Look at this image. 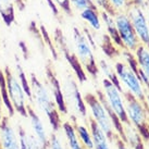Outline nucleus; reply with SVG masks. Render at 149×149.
<instances>
[{
    "mask_svg": "<svg viewBox=\"0 0 149 149\" xmlns=\"http://www.w3.org/2000/svg\"><path fill=\"white\" fill-rule=\"evenodd\" d=\"M100 17H101V22H102L104 25V29H106V32H107L108 36L110 37L112 42H113L116 47H119V48H122V49H123L122 42H121L119 33H118V29H116V23H114V19H113V17L110 15L109 13L104 12V11H100Z\"/></svg>",
    "mask_w": 149,
    "mask_h": 149,
    "instance_id": "17",
    "label": "nucleus"
},
{
    "mask_svg": "<svg viewBox=\"0 0 149 149\" xmlns=\"http://www.w3.org/2000/svg\"><path fill=\"white\" fill-rule=\"evenodd\" d=\"M2 106H3V102H2V98H1V94H0V119L3 116V113H2Z\"/></svg>",
    "mask_w": 149,
    "mask_h": 149,
    "instance_id": "38",
    "label": "nucleus"
},
{
    "mask_svg": "<svg viewBox=\"0 0 149 149\" xmlns=\"http://www.w3.org/2000/svg\"><path fill=\"white\" fill-rule=\"evenodd\" d=\"M81 19L85 21L87 24L91 26V29L95 32H98L102 27V22L100 17V11L98 9L88 8L79 12Z\"/></svg>",
    "mask_w": 149,
    "mask_h": 149,
    "instance_id": "19",
    "label": "nucleus"
},
{
    "mask_svg": "<svg viewBox=\"0 0 149 149\" xmlns=\"http://www.w3.org/2000/svg\"><path fill=\"white\" fill-rule=\"evenodd\" d=\"M29 84H31V89H32L33 102H36L37 107L48 119L50 125L52 126L54 132H59V130L61 128V123H62L60 119V112L57 109V106L54 104V98L50 94L48 86L45 85L42 81H39L34 73L31 74Z\"/></svg>",
    "mask_w": 149,
    "mask_h": 149,
    "instance_id": "1",
    "label": "nucleus"
},
{
    "mask_svg": "<svg viewBox=\"0 0 149 149\" xmlns=\"http://www.w3.org/2000/svg\"><path fill=\"white\" fill-rule=\"evenodd\" d=\"M4 79L7 84L9 99L12 104L14 111L17 112L24 118H27V102H26V94H25L23 86L21 85L20 81L13 72L10 70L9 66L4 68Z\"/></svg>",
    "mask_w": 149,
    "mask_h": 149,
    "instance_id": "5",
    "label": "nucleus"
},
{
    "mask_svg": "<svg viewBox=\"0 0 149 149\" xmlns=\"http://www.w3.org/2000/svg\"><path fill=\"white\" fill-rule=\"evenodd\" d=\"M149 0H131V3L134 4V6H137L139 8H145L147 3H148Z\"/></svg>",
    "mask_w": 149,
    "mask_h": 149,
    "instance_id": "35",
    "label": "nucleus"
},
{
    "mask_svg": "<svg viewBox=\"0 0 149 149\" xmlns=\"http://www.w3.org/2000/svg\"><path fill=\"white\" fill-rule=\"evenodd\" d=\"M45 1H46V3H47V6L50 8L52 14H54L56 17H58L59 14H60V9H59V7L57 6V3L54 2V0H45Z\"/></svg>",
    "mask_w": 149,
    "mask_h": 149,
    "instance_id": "33",
    "label": "nucleus"
},
{
    "mask_svg": "<svg viewBox=\"0 0 149 149\" xmlns=\"http://www.w3.org/2000/svg\"><path fill=\"white\" fill-rule=\"evenodd\" d=\"M88 127L91 130V137H93L94 149H112L113 141L91 119H89Z\"/></svg>",
    "mask_w": 149,
    "mask_h": 149,
    "instance_id": "15",
    "label": "nucleus"
},
{
    "mask_svg": "<svg viewBox=\"0 0 149 149\" xmlns=\"http://www.w3.org/2000/svg\"><path fill=\"white\" fill-rule=\"evenodd\" d=\"M94 4H95L97 9L99 10V11H104V12L109 13L110 15L112 17H114V14H116V11L112 9V7L110 6L109 3V0H91Z\"/></svg>",
    "mask_w": 149,
    "mask_h": 149,
    "instance_id": "30",
    "label": "nucleus"
},
{
    "mask_svg": "<svg viewBox=\"0 0 149 149\" xmlns=\"http://www.w3.org/2000/svg\"><path fill=\"white\" fill-rule=\"evenodd\" d=\"M114 23H116L118 33L122 42L123 49H126L131 52H134L138 46L141 45L139 39L135 34L132 23L126 12H116L114 14Z\"/></svg>",
    "mask_w": 149,
    "mask_h": 149,
    "instance_id": "7",
    "label": "nucleus"
},
{
    "mask_svg": "<svg viewBox=\"0 0 149 149\" xmlns=\"http://www.w3.org/2000/svg\"><path fill=\"white\" fill-rule=\"evenodd\" d=\"M39 31H40V34H42L44 44H46V45L49 47L50 50H51V51H52V54H54V59H57V51H56V49H54V44H52L51 39H50V35H49V33H48V31L46 29V27L44 26V25H40V26H39Z\"/></svg>",
    "mask_w": 149,
    "mask_h": 149,
    "instance_id": "31",
    "label": "nucleus"
},
{
    "mask_svg": "<svg viewBox=\"0 0 149 149\" xmlns=\"http://www.w3.org/2000/svg\"><path fill=\"white\" fill-rule=\"evenodd\" d=\"M46 79H47V86L49 88L50 94L54 98V101L60 114H66L68 113V107L64 99L63 89L61 88V84L59 82L58 77L56 76L52 66L49 63L46 66Z\"/></svg>",
    "mask_w": 149,
    "mask_h": 149,
    "instance_id": "12",
    "label": "nucleus"
},
{
    "mask_svg": "<svg viewBox=\"0 0 149 149\" xmlns=\"http://www.w3.org/2000/svg\"><path fill=\"white\" fill-rule=\"evenodd\" d=\"M17 131L21 141V149H46L42 143L32 133L27 132L24 127L19 126Z\"/></svg>",
    "mask_w": 149,
    "mask_h": 149,
    "instance_id": "21",
    "label": "nucleus"
},
{
    "mask_svg": "<svg viewBox=\"0 0 149 149\" xmlns=\"http://www.w3.org/2000/svg\"><path fill=\"white\" fill-rule=\"evenodd\" d=\"M0 149H21L19 131L10 123L8 116L0 119Z\"/></svg>",
    "mask_w": 149,
    "mask_h": 149,
    "instance_id": "13",
    "label": "nucleus"
},
{
    "mask_svg": "<svg viewBox=\"0 0 149 149\" xmlns=\"http://www.w3.org/2000/svg\"><path fill=\"white\" fill-rule=\"evenodd\" d=\"M84 101H85L86 107L89 110L91 119L107 134V136L112 141H114L116 137H119L116 134L113 123H112V120L108 113L107 109L104 107L101 101L98 99L97 95L88 93L84 96Z\"/></svg>",
    "mask_w": 149,
    "mask_h": 149,
    "instance_id": "3",
    "label": "nucleus"
},
{
    "mask_svg": "<svg viewBox=\"0 0 149 149\" xmlns=\"http://www.w3.org/2000/svg\"><path fill=\"white\" fill-rule=\"evenodd\" d=\"M58 132H54L49 136V141L47 145V149H68L66 146L63 144L62 139L60 138L58 134Z\"/></svg>",
    "mask_w": 149,
    "mask_h": 149,
    "instance_id": "27",
    "label": "nucleus"
},
{
    "mask_svg": "<svg viewBox=\"0 0 149 149\" xmlns=\"http://www.w3.org/2000/svg\"><path fill=\"white\" fill-rule=\"evenodd\" d=\"M133 54L136 59L138 70L149 79V48L144 45H139Z\"/></svg>",
    "mask_w": 149,
    "mask_h": 149,
    "instance_id": "20",
    "label": "nucleus"
},
{
    "mask_svg": "<svg viewBox=\"0 0 149 149\" xmlns=\"http://www.w3.org/2000/svg\"><path fill=\"white\" fill-rule=\"evenodd\" d=\"M126 14L131 20L132 26L141 45L149 48V21L146 17L144 9L131 4L126 10Z\"/></svg>",
    "mask_w": 149,
    "mask_h": 149,
    "instance_id": "10",
    "label": "nucleus"
},
{
    "mask_svg": "<svg viewBox=\"0 0 149 149\" xmlns=\"http://www.w3.org/2000/svg\"><path fill=\"white\" fill-rule=\"evenodd\" d=\"M17 77L19 79L21 85L23 86V89H24L25 94H26V97L29 101L33 102V97H32V89H31V84H29V79H27V76H26V73L23 70V66L21 65V63L17 61Z\"/></svg>",
    "mask_w": 149,
    "mask_h": 149,
    "instance_id": "26",
    "label": "nucleus"
},
{
    "mask_svg": "<svg viewBox=\"0 0 149 149\" xmlns=\"http://www.w3.org/2000/svg\"><path fill=\"white\" fill-rule=\"evenodd\" d=\"M54 39L56 45L58 46V48L60 49V51L62 52V54L64 56V58L66 59V61L69 62V64L71 65L72 70L74 71L76 77L79 79V83H85L87 81V74L86 71L84 70V68L82 66L81 62L79 61V59L76 57V54L71 52L68 46V42L66 38L63 35V32L60 29H54Z\"/></svg>",
    "mask_w": 149,
    "mask_h": 149,
    "instance_id": "9",
    "label": "nucleus"
},
{
    "mask_svg": "<svg viewBox=\"0 0 149 149\" xmlns=\"http://www.w3.org/2000/svg\"><path fill=\"white\" fill-rule=\"evenodd\" d=\"M54 1L57 3L60 10L63 11L66 15H72L73 14V9L71 7L70 0H54Z\"/></svg>",
    "mask_w": 149,
    "mask_h": 149,
    "instance_id": "32",
    "label": "nucleus"
},
{
    "mask_svg": "<svg viewBox=\"0 0 149 149\" xmlns=\"http://www.w3.org/2000/svg\"><path fill=\"white\" fill-rule=\"evenodd\" d=\"M14 3H15V6H17L20 11H24L25 8H26L25 0H14Z\"/></svg>",
    "mask_w": 149,
    "mask_h": 149,
    "instance_id": "36",
    "label": "nucleus"
},
{
    "mask_svg": "<svg viewBox=\"0 0 149 149\" xmlns=\"http://www.w3.org/2000/svg\"><path fill=\"white\" fill-rule=\"evenodd\" d=\"M124 98L127 122H130L137 130L145 127L149 118V111L147 110L144 101L133 97L127 93H124Z\"/></svg>",
    "mask_w": 149,
    "mask_h": 149,
    "instance_id": "8",
    "label": "nucleus"
},
{
    "mask_svg": "<svg viewBox=\"0 0 149 149\" xmlns=\"http://www.w3.org/2000/svg\"><path fill=\"white\" fill-rule=\"evenodd\" d=\"M100 47L104 51V54L107 56L108 58L113 59L116 58V56H119L120 52L119 50L116 49V46L112 42V40L110 39V37L108 36V34H102L101 35V42H100Z\"/></svg>",
    "mask_w": 149,
    "mask_h": 149,
    "instance_id": "25",
    "label": "nucleus"
},
{
    "mask_svg": "<svg viewBox=\"0 0 149 149\" xmlns=\"http://www.w3.org/2000/svg\"><path fill=\"white\" fill-rule=\"evenodd\" d=\"M102 96L106 104L110 107L116 116L124 124L127 122L126 112H125V98L124 91L116 87L114 84L104 77L102 79Z\"/></svg>",
    "mask_w": 149,
    "mask_h": 149,
    "instance_id": "6",
    "label": "nucleus"
},
{
    "mask_svg": "<svg viewBox=\"0 0 149 149\" xmlns=\"http://www.w3.org/2000/svg\"><path fill=\"white\" fill-rule=\"evenodd\" d=\"M0 17L7 27H11L17 22L14 0H0Z\"/></svg>",
    "mask_w": 149,
    "mask_h": 149,
    "instance_id": "18",
    "label": "nucleus"
},
{
    "mask_svg": "<svg viewBox=\"0 0 149 149\" xmlns=\"http://www.w3.org/2000/svg\"><path fill=\"white\" fill-rule=\"evenodd\" d=\"M63 94H64V99L65 104L69 110V107H72L75 110L77 116L81 118H86L87 116V107L84 101V97L81 95L77 83L75 82L74 79L68 77L63 84Z\"/></svg>",
    "mask_w": 149,
    "mask_h": 149,
    "instance_id": "11",
    "label": "nucleus"
},
{
    "mask_svg": "<svg viewBox=\"0 0 149 149\" xmlns=\"http://www.w3.org/2000/svg\"><path fill=\"white\" fill-rule=\"evenodd\" d=\"M113 68L121 86L122 88L124 87L123 91L132 95L137 99L144 100L147 91L141 83L138 75L132 69H130L124 61H116Z\"/></svg>",
    "mask_w": 149,
    "mask_h": 149,
    "instance_id": "4",
    "label": "nucleus"
},
{
    "mask_svg": "<svg viewBox=\"0 0 149 149\" xmlns=\"http://www.w3.org/2000/svg\"><path fill=\"white\" fill-rule=\"evenodd\" d=\"M73 40L76 51L75 54L79 61L84 68V70L88 73V75H91L93 79H96L98 76L99 70H98V64L96 63L94 48L91 45L85 33L76 26L73 27Z\"/></svg>",
    "mask_w": 149,
    "mask_h": 149,
    "instance_id": "2",
    "label": "nucleus"
},
{
    "mask_svg": "<svg viewBox=\"0 0 149 149\" xmlns=\"http://www.w3.org/2000/svg\"><path fill=\"white\" fill-rule=\"evenodd\" d=\"M62 134L64 136L65 141V146L68 149H84L82 143L79 141L77 133L75 130V125L71 121H66L61 123V128Z\"/></svg>",
    "mask_w": 149,
    "mask_h": 149,
    "instance_id": "16",
    "label": "nucleus"
},
{
    "mask_svg": "<svg viewBox=\"0 0 149 149\" xmlns=\"http://www.w3.org/2000/svg\"><path fill=\"white\" fill-rule=\"evenodd\" d=\"M27 119L29 120V124L32 128V134L37 138L38 141L42 143L44 147L47 149V145L49 141V134L47 132L42 118L39 116L37 112L34 110L32 104H27Z\"/></svg>",
    "mask_w": 149,
    "mask_h": 149,
    "instance_id": "14",
    "label": "nucleus"
},
{
    "mask_svg": "<svg viewBox=\"0 0 149 149\" xmlns=\"http://www.w3.org/2000/svg\"><path fill=\"white\" fill-rule=\"evenodd\" d=\"M146 126H147V130H148V132H149V118H148V121H147V124H146Z\"/></svg>",
    "mask_w": 149,
    "mask_h": 149,
    "instance_id": "39",
    "label": "nucleus"
},
{
    "mask_svg": "<svg viewBox=\"0 0 149 149\" xmlns=\"http://www.w3.org/2000/svg\"><path fill=\"white\" fill-rule=\"evenodd\" d=\"M70 3L72 9H75L79 12L88 8L97 9V7L94 4L91 0H70Z\"/></svg>",
    "mask_w": 149,
    "mask_h": 149,
    "instance_id": "28",
    "label": "nucleus"
},
{
    "mask_svg": "<svg viewBox=\"0 0 149 149\" xmlns=\"http://www.w3.org/2000/svg\"><path fill=\"white\" fill-rule=\"evenodd\" d=\"M109 3L116 12H126L131 6V0H109Z\"/></svg>",
    "mask_w": 149,
    "mask_h": 149,
    "instance_id": "29",
    "label": "nucleus"
},
{
    "mask_svg": "<svg viewBox=\"0 0 149 149\" xmlns=\"http://www.w3.org/2000/svg\"><path fill=\"white\" fill-rule=\"evenodd\" d=\"M113 145L116 146V149H132L130 146L126 145L120 137H116V139L113 141Z\"/></svg>",
    "mask_w": 149,
    "mask_h": 149,
    "instance_id": "34",
    "label": "nucleus"
},
{
    "mask_svg": "<svg viewBox=\"0 0 149 149\" xmlns=\"http://www.w3.org/2000/svg\"><path fill=\"white\" fill-rule=\"evenodd\" d=\"M97 64H98V70H99V72H101L104 75V77L109 79L110 82H112L116 87H119L120 89L123 91V88L121 86L119 79L116 77V72H114V68L108 62V61H106V60H100Z\"/></svg>",
    "mask_w": 149,
    "mask_h": 149,
    "instance_id": "23",
    "label": "nucleus"
},
{
    "mask_svg": "<svg viewBox=\"0 0 149 149\" xmlns=\"http://www.w3.org/2000/svg\"><path fill=\"white\" fill-rule=\"evenodd\" d=\"M74 125L76 133H77V136H79L84 149H94L93 137H91V133L88 125L81 124V123H74Z\"/></svg>",
    "mask_w": 149,
    "mask_h": 149,
    "instance_id": "22",
    "label": "nucleus"
},
{
    "mask_svg": "<svg viewBox=\"0 0 149 149\" xmlns=\"http://www.w3.org/2000/svg\"><path fill=\"white\" fill-rule=\"evenodd\" d=\"M144 104H145L146 108H147V110L149 111V91H147L146 93V95H145V98H144Z\"/></svg>",
    "mask_w": 149,
    "mask_h": 149,
    "instance_id": "37",
    "label": "nucleus"
},
{
    "mask_svg": "<svg viewBox=\"0 0 149 149\" xmlns=\"http://www.w3.org/2000/svg\"><path fill=\"white\" fill-rule=\"evenodd\" d=\"M0 94H1V98H2L3 106L7 108V110H8V112H9V118H11V116H13V114L15 113V111H14V109H13L11 101L9 99L7 84H6V79H4V72H3V70H1V69H0Z\"/></svg>",
    "mask_w": 149,
    "mask_h": 149,
    "instance_id": "24",
    "label": "nucleus"
}]
</instances>
